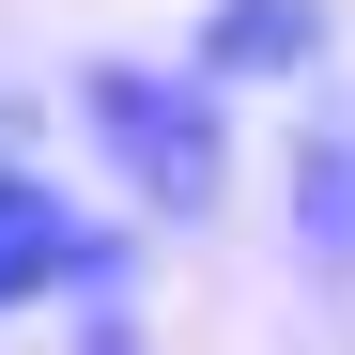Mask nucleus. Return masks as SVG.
<instances>
[{
  "label": "nucleus",
  "mask_w": 355,
  "mask_h": 355,
  "mask_svg": "<svg viewBox=\"0 0 355 355\" xmlns=\"http://www.w3.org/2000/svg\"><path fill=\"white\" fill-rule=\"evenodd\" d=\"M78 139H93L108 186L139 216H170V232H201L232 201V93L186 46H170V62H78Z\"/></svg>",
  "instance_id": "nucleus-1"
},
{
  "label": "nucleus",
  "mask_w": 355,
  "mask_h": 355,
  "mask_svg": "<svg viewBox=\"0 0 355 355\" xmlns=\"http://www.w3.org/2000/svg\"><path fill=\"white\" fill-rule=\"evenodd\" d=\"M324 46H340L324 0H201V16H186V62H201L216 93H309Z\"/></svg>",
  "instance_id": "nucleus-3"
},
{
  "label": "nucleus",
  "mask_w": 355,
  "mask_h": 355,
  "mask_svg": "<svg viewBox=\"0 0 355 355\" xmlns=\"http://www.w3.org/2000/svg\"><path fill=\"white\" fill-rule=\"evenodd\" d=\"M124 278V248L78 216V186H46L31 155H0V324L46 309V293H108Z\"/></svg>",
  "instance_id": "nucleus-2"
},
{
  "label": "nucleus",
  "mask_w": 355,
  "mask_h": 355,
  "mask_svg": "<svg viewBox=\"0 0 355 355\" xmlns=\"http://www.w3.org/2000/svg\"><path fill=\"white\" fill-rule=\"evenodd\" d=\"M278 216H293V263L309 278H355V108H324L278 170Z\"/></svg>",
  "instance_id": "nucleus-4"
}]
</instances>
